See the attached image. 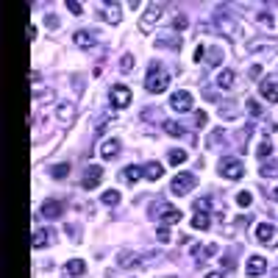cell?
<instances>
[{
    "instance_id": "obj_38",
    "label": "cell",
    "mask_w": 278,
    "mask_h": 278,
    "mask_svg": "<svg viewBox=\"0 0 278 278\" xmlns=\"http://www.w3.org/2000/svg\"><path fill=\"white\" fill-rule=\"evenodd\" d=\"M187 25H189L187 14H178V17L173 20V28H176V31H184V28H187Z\"/></svg>"
},
{
    "instance_id": "obj_36",
    "label": "cell",
    "mask_w": 278,
    "mask_h": 278,
    "mask_svg": "<svg viewBox=\"0 0 278 278\" xmlns=\"http://www.w3.org/2000/svg\"><path fill=\"white\" fill-rule=\"evenodd\" d=\"M236 203H239L242 209H248V206L253 203V198H250V192H239V195H236Z\"/></svg>"
},
{
    "instance_id": "obj_6",
    "label": "cell",
    "mask_w": 278,
    "mask_h": 278,
    "mask_svg": "<svg viewBox=\"0 0 278 278\" xmlns=\"http://www.w3.org/2000/svg\"><path fill=\"white\" fill-rule=\"evenodd\" d=\"M256 239L267 248H278V228L272 223H259L256 225Z\"/></svg>"
},
{
    "instance_id": "obj_49",
    "label": "cell",
    "mask_w": 278,
    "mask_h": 278,
    "mask_svg": "<svg viewBox=\"0 0 278 278\" xmlns=\"http://www.w3.org/2000/svg\"><path fill=\"white\" fill-rule=\"evenodd\" d=\"M203 278H225V275H223V272H220V270H212V272H206Z\"/></svg>"
},
{
    "instance_id": "obj_23",
    "label": "cell",
    "mask_w": 278,
    "mask_h": 278,
    "mask_svg": "<svg viewBox=\"0 0 278 278\" xmlns=\"http://www.w3.org/2000/svg\"><path fill=\"white\" fill-rule=\"evenodd\" d=\"M53 231L50 228H45V231H37V234H34V242H31V245H34V248H45V245H50V242H53Z\"/></svg>"
},
{
    "instance_id": "obj_8",
    "label": "cell",
    "mask_w": 278,
    "mask_h": 278,
    "mask_svg": "<svg viewBox=\"0 0 278 278\" xmlns=\"http://www.w3.org/2000/svg\"><path fill=\"white\" fill-rule=\"evenodd\" d=\"M109 97H111V103H114V109H125L133 95H131V89H128L125 84H114L109 89Z\"/></svg>"
},
{
    "instance_id": "obj_27",
    "label": "cell",
    "mask_w": 278,
    "mask_h": 278,
    "mask_svg": "<svg viewBox=\"0 0 278 278\" xmlns=\"http://www.w3.org/2000/svg\"><path fill=\"white\" fill-rule=\"evenodd\" d=\"M162 125H164V131H167L170 136H184V125H181V122H176V120H164Z\"/></svg>"
},
{
    "instance_id": "obj_46",
    "label": "cell",
    "mask_w": 278,
    "mask_h": 278,
    "mask_svg": "<svg viewBox=\"0 0 278 278\" xmlns=\"http://www.w3.org/2000/svg\"><path fill=\"white\" fill-rule=\"evenodd\" d=\"M200 59H206V48H203V45L195 48V61H200Z\"/></svg>"
},
{
    "instance_id": "obj_13",
    "label": "cell",
    "mask_w": 278,
    "mask_h": 278,
    "mask_svg": "<svg viewBox=\"0 0 278 278\" xmlns=\"http://www.w3.org/2000/svg\"><path fill=\"white\" fill-rule=\"evenodd\" d=\"M156 48L181 50V37H176V34H159V37H156Z\"/></svg>"
},
{
    "instance_id": "obj_50",
    "label": "cell",
    "mask_w": 278,
    "mask_h": 278,
    "mask_svg": "<svg viewBox=\"0 0 278 278\" xmlns=\"http://www.w3.org/2000/svg\"><path fill=\"white\" fill-rule=\"evenodd\" d=\"M270 198H272V200H275V203H278V187L272 189V195H270Z\"/></svg>"
},
{
    "instance_id": "obj_37",
    "label": "cell",
    "mask_w": 278,
    "mask_h": 278,
    "mask_svg": "<svg viewBox=\"0 0 278 278\" xmlns=\"http://www.w3.org/2000/svg\"><path fill=\"white\" fill-rule=\"evenodd\" d=\"M206 53L212 56V59H206L209 64H220V59H223V50H220V48H212V50H206Z\"/></svg>"
},
{
    "instance_id": "obj_19",
    "label": "cell",
    "mask_w": 278,
    "mask_h": 278,
    "mask_svg": "<svg viewBox=\"0 0 278 278\" xmlns=\"http://www.w3.org/2000/svg\"><path fill=\"white\" fill-rule=\"evenodd\" d=\"M234 78H236L234 70H220L214 84H217V89H231V86H234Z\"/></svg>"
},
{
    "instance_id": "obj_5",
    "label": "cell",
    "mask_w": 278,
    "mask_h": 278,
    "mask_svg": "<svg viewBox=\"0 0 278 278\" xmlns=\"http://www.w3.org/2000/svg\"><path fill=\"white\" fill-rule=\"evenodd\" d=\"M195 184H198V178H195L192 173H178V176L173 178V184H170V192L181 198V195H189V192H192Z\"/></svg>"
},
{
    "instance_id": "obj_1",
    "label": "cell",
    "mask_w": 278,
    "mask_h": 278,
    "mask_svg": "<svg viewBox=\"0 0 278 278\" xmlns=\"http://www.w3.org/2000/svg\"><path fill=\"white\" fill-rule=\"evenodd\" d=\"M167 86H170V75L164 73L162 61H151V67H148V78H145V89L151 92V95H162Z\"/></svg>"
},
{
    "instance_id": "obj_30",
    "label": "cell",
    "mask_w": 278,
    "mask_h": 278,
    "mask_svg": "<svg viewBox=\"0 0 278 278\" xmlns=\"http://www.w3.org/2000/svg\"><path fill=\"white\" fill-rule=\"evenodd\" d=\"M170 164H173V167H178V164H184V162H187V151H178V148H173V151H170Z\"/></svg>"
},
{
    "instance_id": "obj_28",
    "label": "cell",
    "mask_w": 278,
    "mask_h": 278,
    "mask_svg": "<svg viewBox=\"0 0 278 278\" xmlns=\"http://www.w3.org/2000/svg\"><path fill=\"white\" fill-rule=\"evenodd\" d=\"M256 156L261 159V162H267V159L272 156V142H270V136H264V142L259 145V151H256Z\"/></svg>"
},
{
    "instance_id": "obj_15",
    "label": "cell",
    "mask_w": 278,
    "mask_h": 278,
    "mask_svg": "<svg viewBox=\"0 0 278 278\" xmlns=\"http://www.w3.org/2000/svg\"><path fill=\"white\" fill-rule=\"evenodd\" d=\"M162 176H164V167L159 162H148L142 167V178H148V181H159Z\"/></svg>"
},
{
    "instance_id": "obj_14",
    "label": "cell",
    "mask_w": 278,
    "mask_h": 278,
    "mask_svg": "<svg viewBox=\"0 0 278 278\" xmlns=\"http://www.w3.org/2000/svg\"><path fill=\"white\" fill-rule=\"evenodd\" d=\"M239 114H242V106L236 100H225L223 106H220V117H223V120H236Z\"/></svg>"
},
{
    "instance_id": "obj_31",
    "label": "cell",
    "mask_w": 278,
    "mask_h": 278,
    "mask_svg": "<svg viewBox=\"0 0 278 278\" xmlns=\"http://www.w3.org/2000/svg\"><path fill=\"white\" fill-rule=\"evenodd\" d=\"M50 176H53L56 181L67 178V176H70V164H53V167H50Z\"/></svg>"
},
{
    "instance_id": "obj_16",
    "label": "cell",
    "mask_w": 278,
    "mask_h": 278,
    "mask_svg": "<svg viewBox=\"0 0 278 278\" xmlns=\"http://www.w3.org/2000/svg\"><path fill=\"white\" fill-rule=\"evenodd\" d=\"M259 92H261V97H267L270 103H278V81H261Z\"/></svg>"
},
{
    "instance_id": "obj_24",
    "label": "cell",
    "mask_w": 278,
    "mask_h": 278,
    "mask_svg": "<svg viewBox=\"0 0 278 278\" xmlns=\"http://www.w3.org/2000/svg\"><path fill=\"white\" fill-rule=\"evenodd\" d=\"M64 270H67V275H84L86 261H84V259H70V261L64 264Z\"/></svg>"
},
{
    "instance_id": "obj_25",
    "label": "cell",
    "mask_w": 278,
    "mask_h": 278,
    "mask_svg": "<svg viewBox=\"0 0 278 278\" xmlns=\"http://www.w3.org/2000/svg\"><path fill=\"white\" fill-rule=\"evenodd\" d=\"M122 181H128V184L142 181V167H133V164H128V167L122 170Z\"/></svg>"
},
{
    "instance_id": "obj_48",
    "label": "cell",
    "mask_w": 278,
    "mask_h": 278,
    "mask_svg": "<svg viewBox=\"0 0 278 278\" xmlns=\"http://www.w3.org/2000/svg\"><path fill=\"white\" fill-rule=\"evenodd\" d=\"M259 75H261V67H259V64L250 67V78H259Z\"/></svg>"
},
{
    "instance_id": "obj_4",
    "label": "cell",
    "mask_w": 278,
    "mask_h": 278,
    "mask_svg": "<svg viewBox=\"0 0 278 278\" xmlns=\"http://www.w3.org/2000/svg\"><path fill=\"white\" fill-rule=\"evenodd\" d=\"M217 167H220V176L228 178V181H239V178L245 176V164H242L239 159H234V156H223Z\"/></svg>"
},
{
    "instance_id": "obj_18",
    "label": "cell",
    "mask_w": 278,
    "mask_h": 278,
    "mask_svg": "<svg viewBox=\"0 0 278 278\" xmlns=\"http://www.w3.org/2000/svg\"><path fill=\"white\" fill-rule=\"evenodd\" d=\"M100 156H103V159L120 156V139H106V142L100 145Z\"/></svg>"
},
{
    "instance_id": "obj_10",
    "label": "cell",
    "mask_w": 278,
    "mask_h": 278,
    "mask_svg": "<svg viewBox=\"0 0 278 278\" xmlns=\"http://www.w3.org/2000/svg\"><path fill=\"white\" fill-rule=\"evenodd\" d=\"M100 181H103V167H100V164H89L86 173H84V178H81V187H84V189H95Z\"/></svg>"
},
{
    "instance_id": "obj_11",
    "label": "cell",
    "mask_w": 278,
    "mask_h": 278,
    "mask_svg": "<svg viewBox=\"0 0 278 278\" xmlns=\"http://www.w3.org/2000/svg\"><path fill=\"white\" fill-rule=\"evenodd\" d=\"M61 214H64V203H61V200H45L42 203V217L59 220Z\"/></svg>"
},
{
    "instance_id": "obj_34",
    "label": "cell",
    "mask_w": 278,
    "mask_h": 278,
    "mask_svg": "<svg viewBox=\"0 0 278 278\" xmlns=\"http://www.w3.org/2000/svg\"><path fill=\"white\" fill-rule=\"evenodd\" d=\"M103 206H117L120 203V192H117V189H109V192H103Z\"/></svg>"
},
{
    "instance_id": "obj_39",
    "label": "cell",
    "mask_w": 278,
    "mask_h": 278,
    "mask_svg": "<svg viewBox=\"0 0 278 278\" xmlns=\"http://www.w3.org/2000/svg\"><path fill=\"white\" fill-rule=\"evenodd\" d=\"M142 120H162V111H159V109H145V111H142Z\"/></svg>"
},
{
    "instance_id": "obj_47",
    "label": "cell",
    "mask_w": 278,
    "mask_h": 278,
    "mask_svg": "<svg viewBox=\"0 0 278 278\" xmlns=\"http://www.w3.org/2000/svg\"><path fill=\"white\" fill-rule=\"evenodd\" d=\"M45 23H48V28H59V17H53V14H50V17L45 20Z\"/></svg>"
},
{
    "instance_id": "obj_7",
    "label": "cell",
    "mask_w": 278,
    "mask_h": 278,
    "mask_svg": "<svg viewBox=\"0 0 278 278\" xmlns=\"http://www.w3.org/2000/svg\"><path fill=\"white\" fill-rule=\"evenodd\" d=\"M170 106L178 111V114H187V111H192V95H189L187 89H178L170 95Z\"/></svg>"
},
{
    "instance_id": "obj_22",
    "label": "cell",
    "mask_w": 278,
    "mask_h": 278,
    "mask_svg": "<svg viewBox=\"0 0 278 278\" xmlns=\"http://www.w3.org/2000/svg\"><path fill=\"white\" fill-rule=\"evenodd\" d=\"M117 264L122 267V270H128V267H139L142 261H139V253H131V250H122L120 259H117Z\"/></svg>"
},
{
    "instance_id": "obj_17",
    "label": "cell",
    "mask_w": 278,
    "mask_h": 278,
    "mask_svg": "<svg viewBox=\"0 0 278 278\" xmlns=\"http://www.w3.org/2000/svg\"><path fill=\"white\" fill-rule=\"evenodd\" d=\"M245 270H248V275H261V272L267 270V259H261V256H250L248 264H245Z\"/></svg>"
},
{
    "instance_id": "obj_35",
    "label": "cell",
    "mask_w": 278,
    "mask_h": 278,
    "mask_svg": "<svg viewBox=\"0 0 278 278\" xmlns=\"http://www.w3.org/2000/svg\"><path fill=\"white\" fill-rule=\"evenodd\" d=\"M120 70H122V73H131V70H133V56L131 53H125L120 59Z\"/></svg>"
},
{
    "instance_id": "obj_26",
    "label": "cell",
    "mask_w": 278,
    "mask_h": 278,
    "mask_svg": "<svg viewBox=\"0 0 278 278\" xmlns=\"http://www.w3.org/2000/svg\"><path fill=\"white\" fill-rule=\"evenodd\" d=\"M261 178H278V162H261Z\"/></svg>"
},
{
    "instance_id": "obj_3",
    "label": "cell",
    "mask_w": 278,
    "mask_h": 278,
    "mask_svg": "<svg viewBox=\"0 0 278 278\" xmlns=\"http://www.w3.org/2000/svg\"><path fill=\"white\" fill-rule=\"evenodd\" d=\"M164 14V3H151V6L145 9V14L139 17V31L142 34H153V28H156V23L162 20Z\"/></svg>"
},
{
    "instance_id": "obj_9",
    "label": "cell",
    "mask_w": 278,
    "mask_h": 278,
    "mask_svg": "<svg viewBox=\"0 0 278 278\" xmlns=\"http://www.w3.org/2000/svg\"><path fill=\"white\" fill-rule=\"evenodd\" d=\"M214 23H217V28L223 31L225 37H234L236 31H239V25H236V20L231 17L228 12H223V9H217V14H214Z\"/></svg>"
},
{
    "instance_id": "obj_44",
    "label": "cell",
    "mask_w": 278,
    "mask_h": 278,
    "mask_svg": "<svg viewBox=\"0 0 278 278\" xmlns=\"http://www.w3.org/2000/svg\"><path fill=\"white\" fill-rule=\"evenodd\" d=\"M248 111H250V114H261V106L256 100H248Z\"/></svg>"
},
{
    "instance_id": "obj_21",
    "label": "cell",
    "mask_w": 278,
    "mask_h": 278,
    "mask_svg": "<svg viewBox=\"0 0 278 278\" xmlns=\"http://www.w3.org/2000/svg\"><path fill=\"white\" fill-rule=\"evenodd\" d=\"M56 117H59L64 125H70V122H73V117H75V106H73V103H61L59 109H56Z\"/></svg>"
},
{
    "instance_id": "obj_12",
    "label": "cell",
    "mask_w": 278,
    "mask_h": 278,
    "mask_svg": "<svg viewBox=\"0 0 278 278\" xmlns=\"http://www.w3.org/2000/svg\"><path fill=\"white\" fill-rule=\"evenodd\" d=\"M100 12H103V20H106V23L120 25V20H122V14H120V3H103Z\"/></svg>"
},
{
    "instance_id": "obj_43",
    "label": "cell",
    "mask_w": 278,
    "mask_h": 278,
    "mask_svg": "<svg viewBox=\"0 0 278 278\" xmlns=\"http://www.w3.org/2000/svg\"><path fill=\"white\" fill-rule=\"evenodd\" d=\"M206 122H209V114H206V111H195V125L203 128Z\"/></svg>"
},
{
    "instance_id": "obj_42",
    "label": "cell",
    "mask_w": 278,
    "mask_h": 278,
    "mask_svg": "<svg viewBox=\"0 0 278 278\" xmlns=\"http://www.w3.org/2000/svg\"><path fill=\"white\" fill-rule=\"evenodd\" d=\"M67 12H73L75 17H81V14H84V6H81V3H75V0H70V3H67Z\"/></svg>"
},
{
    "instance_id": "obj_20",
    "label": "cell",
    "mask_w": 278,
    "mask_h": 278,
    "mask_svg": "<svg viewBox=\"0 0 278 278\" xmlns=\"http://www.w3.org/2000/svg\"><path fill=\"white\" fill-rule=\"evenodd\" d=\"M73 42L78 45V48H95V34H89V31H75V37H73Z\"/></svg>"
},
{
    "instance_id": "obj_32",
    "label": "cell",
    "mask_w": 278,
    "mask_h": 278,
    "mask_svg": "<svg viewBox=\"0 0 278 278\" xmlns=\"http://www.w3.org/2000/svg\"><path fill=\"white\" fill-rule=\"evenodd\" d=\"M212 225V220H209V214H195L192 217V228H198V231H206Z\"/></svg>"
},
{
    "instance_id": "obj_33",
    "label": "cell",
    "mask_w": 278,
    "mask_h": 278,
    "mask_svg": "<svg viewBox=\"0 0 278 278\" xmlns=\"http://www.w3.org/2000/svg\"><path fill=\"white\" fill-rule=\"evenodd\" d=\"M195 212H198V214H212V200H209V198H198V200H195Z\"/></svg>"
},
{
    "instance_id": "obj_2",
    "label": "cell",
    "mask_w": 278,
    "mask_h": 278,
    "mask_svg": "<svg viewBox=\"0 0 278 278\" xmlns=\"http://www.w3.org/2000/svg\"><path fill=\"white\" fill-rule=\"evenodd\" d=\"M151 217L162 225H173V223H181L184 214L178 212L176 206H170L167 200H156V203L151 206Z\"/></svg>"
},
{
    "instance_id": "obj_29",
    "label": "cell",
    "mask_w": 278,
    "mask_h": 278,
    "mask_svg": "<svg viewBox=\"0 0 278 278\" xmlns=\"http://www.w3.org/2000/svg\"><path fill=\"white\" fill-rule=\"evenodd\" d=\"M56 100V92L53 89H37V92H34V103H53Z\"/></svg>"
},
{
    "instance_id": "obj_41",
    "label": "cell",
    "mask_w": 278,
    "mask_h": 278,
    "mask_svg": "<svg viewBox=\"0 0 278 278\" xmlns=\"http://www.w3.org/2000/svg\"><path fill=\"white\" fill-rule=\"evenodd\" d=\"M156 239L162 242V245H167V242H170V228H167V225H162V228L156 231Z\"/></svg>"
},
{
    "instance_id": "obj_40",
    "label": "cell",
    "mask_w": 278,
    "mask_h": 278,
    "mask_svg": "<svg viewBox=\"0 0 278 278\" xmlns=\"http://www.w3.org/2000/svg\"><path fill=\"white\" fill-rule=\"evenodd\" d=\"M220 139H223V128H217V131H214L212 136L206 139V148H214V145H217V142H220Z\"/></svg>"
},
{
    "instance_id": "obj_45",
    "label": "cell",
    "mask_w": 278,
    "mask_h": 278,
    "mask_svg": "<svg viewBox=\"0 0 278 278\" xmlns=\"http://www.w3.org/2000/svg\"><path fill=\"white\" fill-rule=\"evenodd\" d=\"M259 23L267 25V28H272V17H270V14H259Z\"/></svg>"
}]
</instances>
